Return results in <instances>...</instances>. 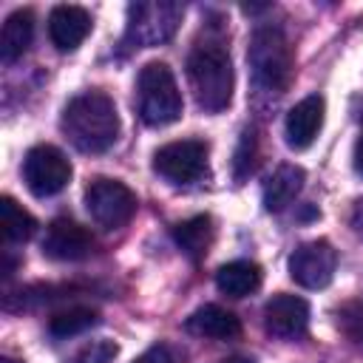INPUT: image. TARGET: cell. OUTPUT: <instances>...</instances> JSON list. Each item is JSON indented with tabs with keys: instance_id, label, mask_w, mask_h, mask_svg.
<instances>
[{
	"instance_id": "cell-24",
	"label": "cell",
	"mask_w": 363,
	"mask_h": 363,
	"mask_svg": "<svg viewBox=\"0 0 363 363\" xmlns=\"http://www.w3.org/2000/svg\"><path fill=\"white\" fill-rule=\"evenodd\" d=\"M133 363H176V357H173V352L164 343H156V346L145 349Z\"/></svg>"
},
{
	"instance_id": "cell-2",
	"label": "cell",
	"mask_w": 363,
	"mask_h": 363,
	"mask_svg": "<svg viewBox=\"0 0 363 363\" xmlns=\"http://www.w3.org/2000/svg\"><path fill=\"white\" fill-rule=\"evenodd\" d=\"M187 79L196 96V105L207 113H218L233 99V62L221 40L196 43L187 57Z\"/></svg>"
},
{
	"instance_id": "cell-26",
	"label": "cell",
	"mask_w": 363,
	"mask_h": 363,
	"mask_svg": "<svg viewBox=\"0 0 363 363\" xmlns=\"http://www.w3.org/2000/svg\"><path fill=\"white\" fill-rule=\"evenodd\" d=\"M352 227L357 235H363V199L354 201V210H352Z\"/></svg>"
},
{
	"instance_id": "cell-14",
	"label": "cell",
	"mask_w": 363,
	"mask_h": 363,
	"mask_svg": "<svg viewBox=\"0 0 363 363\" xmlns=\"http://www.w3.org/2000/svg\"><path fill=\"white\" fill-rule=\"evenodd\" d=\"M184 329L190 335H199V337H213V340H233L241 335V320L218 306V303H204L199 306L187 320H184Z\"/></svg>"
},
{
	"instance_id": "cell-17",
	"label": "cell",
	"mask_w": 363,
	"mask_h": 363,
	"mask_svg": "<svg viewBox=\"0 0 363 363\" xmlns=\"http://www.w3.org/2000/svg\"><path fill=\"white\" fill-rule=\"evenodd\" d=\"M303 179H306L303 167H298V164H281L264 182V207L269 213H281L286 204L295 201V196L303 187Z\"/></svg>"
},
{
	"instance_id": "cell-12",
	"label": "cell",
	"mask_w": 363,
	"mask_h": 363,
	"mask_svg": "<svg viewBox=\"0 0 363 363\" xmlns=\"http://www.w3.org/2000/svg\"><path fill=\"white\" fill-rule=\"evenodd\" d=\"M323 113H326V102H323L320 94L303 96L286 113V125H284L286 145L295 147V150H306L315 142V136L320 133V128H323Z\"/></svg>"
},
{
	"instance_id": "cell-16",
	"label": "cell",
	"mask_w": 363,
	"mask_h": 363,
	"mask_svg": "<svg viewBox=\"0 0 363 363\" xmlns=\"http://www.w3.org/2000/svg\"><path fill=\"white\" fill-rule=\"evenodd\" d=\"M213 238H216V227H213V218L207 213L193 216V218H184V221H179L173 227V241L179 244V250L190 261H201L210 252Z\"/></svg>"
},
{
	"instance_id": "cell-9",
	"label": "cell",
	"mask_w": 363,
	"mask_h": 363,
	"mask_svg": "<svg viewBox=\"0 0 363 363\" xmlns=\"http://www.w3.org/2000/svg\"><path fill=\"white\" fill-rule=\"evenodd\" d=\"M337 267V250L326 241H306L289 255V278L303 289H323L332 284Z\"/></svg>"
},
{
	"instance_id": "cell-6",
	"label": "cell",
	"mask_w": 363,
	"mask_h": 363,
	"mask_svg": "<svg viewBox=\"0 0 363 363\" xmlns=\"http://www.w3.org/2000/svg\"><path fill=\"white\" fill-rule=\"evenodd\" d=\"M182 6L162 0V3H133L128 6V31L125 40L136 48H150L176 34V26L182 20Z\"/></svg>"
},
{
	"instance_id": "cell-13",
	"label": "cell",
	"mask_w": 363,
	"mask_h": 363,
	"mask_svg": "<svg viewBox=\"0 0 363 363\" xmlns=\"http://www.w3.org/2000/svg\"><path fill=\"white\" fill-rule=\"evenodd\" d=\"M91 34V14L82 6H54L48 14V37L57 51H77Z\"/></svg>"
},
{
	"instance_id": "cell-8",
	"label": "cell",
	"mask_w": 363,
	"mask_h": 363,
	"mask_svg": "<svg viewBox=\"0 0 363 363\" xmlns=\"http://www.w3.org/2000/svg\"><path fill=\"white\" fill-rule=\"evenodd\" d=\"M207 167V145L199 139L167 142L153 153V170L170 184H190L204 176Z\"/></svg>"
},
{
	"instance_id": "cell-25",
	"label": "cell",
	"mask_w": 363,
	"mask_h": 363,
	"mask_svg": "<svg viewBox=\"0 0 363 363\" xmlns=\"http://www.w3.org/2000/svg\"><path fill=\"white\" fill-rule=\"evenodd\" d=\"M352 164H354V170H357V176H363V130H360V136H357V142H354V153H352Z\"/></svg>"
},
{
	"instance_id": "cell-7",
	"label": "cell",
	"mask_w": 363,
	"mask_h": 363,
	"mask_svg": "<svg viewBox=\"0 0 363 363\" xmlns=\"http://www.w3.org/2000/svg\"><path fill=\"white\" fill-rule=\"evenodd\" d=\"M23 182L37 199L57 196L71 182V162L54 145H34L23 159Z\"/></svg>"
},
{
	"instance_id": "cell-10",
	"label": "cell",
	"mask_w": 363,
	"mask_h": 363,
	"mask_svg": "<svg viewBox=\"0 0 363 363\" xmlns=\"http://www.w3.org/2000/svg\"><path fill=\"white\" fill-rule=\"evenodd\" d=\"M264 329L275 337L295 340L309 329V303L301 295H272L264 306Z\"/></svg>"
},
{
	"instance_id": "cell-20",
	"label": "cell",
	"mask_w": 363,
	"mask_h": 363,
	"mask_svg": "<svg viewBox=\"0 0 363 363\" xmlns=\"http://www.w3.org/2000/svg\"><path fill=\"white\" fill-rule=\"evenodd\" d=\"M0 230H3L6 244H20V241H28L37 233V221L11 196H3L0 199Z\"/></svg>"
},
{
	"instance_id": "cell-19",
	"label": "cell",
	"mask_w": 363,
	"mask_h": 363,
	"mask_svg": "<svg viewBox=\"0 0 363 363\" xmlns=\"http://www.w3.org/2000/svg\"><path fill=\"white\" fill-rule=\"evenodd\" d=\"M99 320L102 318H99L96 309L77 303V306H65V309L54 312L48 318V332H51V337H60L62 340V337H74V335H82V332L94 329Z\"/></svg>"
},
{
	"instance_id": "cell-21",
	"label": "cell",
	"mask_w": 363,
	"mask_h": 363,
	"mask_svg": "<svg viewBox=\"0 0 363 363\" xmlns=\"http://www.w3.org/2000/svg\"><path fill=\"white\" fill-rule=\"evenodd\" d=\"M258 164V130L250 125L241 130V139H238V147H235V156H233V176L235 182H244Z\"/></svg>"
},
{
	"instance_id": "cell-11",
	"label": "cell",
	"mask_w": 363,
	"mask_h": 363,
	"mask_svg": "<svg viewBox=\"0 0 363 363\" xmlns=\"http://www.w3.org/2000/svg\"><path fill=\"white\" fill-rule=\"evenodd\" d=\"M94 252V235L74 218H54L43 238V255L54 261H82Z\"/></svg>"
},
{
	"instance_id": "cell-3",
	"label": "cell",
	"mask_w": 363,
	"mask_h": 363,
	"mask_svg": "<svg viewBox=\"0 0 363 363\" xmlns=\"http://www.w3.org/2000/svg\"><path fill=\"white\" fill-rule=\"evenodd\" d=\"M247 62L252 71V82L267 94H284L292 82V48L286 34L278 26H258L252 31Z\"/></svg>"
},
{
	"instance_id": "cell-27",
	"label": "cell",
	"mask_w": 363,
	"mask_h": 363,
	"mask_svg": "<svg viewBox=\"0 0 363 363\" xmlns=\"http://www.w3.org/2000/svg\"><path fill=\"white\" fill-rule=\"evenodd\" d=\"M218 363H255V360L252 357H244V354H233V357H224Z\"/></svg>"
},
{
	"instance_id": "cell-18",
	"label": "cell",
	"mask_w": 363,
	"mask_h": 363,
	"mask_svg": "<svg viewBox=\"0 0 363 363\" xmlns=\"http://www.w3.org/2000/svg\"><path fill=\"white\" fill-rule=\"evenodd\" d=\"M261 278H264V272L255 261H230V264L218 267L216 286H218L221 295L244 298V295H252L261 286Z\"/></svg>"
},
{
	"instance_id": "cell-28",
	"label": "cell",
	"mask_w": 363,
	"mask_h": 363,
	"mask_svg": "<svg viewBox=\"0 0 363 363\" xmlns=\"http://www.w3.org/2000/svg\"><path fill=\"white\" fill-rule=\"evenodd\" d=\"M0 363H23V360H17V357H3Z\"/></svg>"
},
{
	"instance_id": "cell-22",
	"label": "cell",
	"mask_w": 363,
	"mask_h": 363,
	"mask_svg": "<svg viewBox=\"0 0 363 363\" xmlns=\"http://www.w3.org/2000/svg\"><path fill=\"white\" fill-rule=\"evenodd\" d=\"M337 326H340V332H343L354 346H363V303H360V301L346 303V306L337 312Z\"/></svg>"
},
{
	"instance_id": "cell-1",
	"label": "cell",
	"mask_w": 363,
	"mask_h": 363,
	"mask_svg": "<svg viewBox=\"0 0 363 363\" xmlns=\"http://www.w3.org/2000/svg\"><path fill=\"white\" fill-rule=\"evenodd\" d=\"M60 128L77 150L105 153L119 139V113L108 94L85 91L62 108Z\"/></svg>"
},
{
	"instance_id": "cell-15",
	"label": "cell",
	"mask_w": 363,
	"mask_h": 363,
	"mask_svg": "<svg viewBox=\"0 0 363 363\" xmlns=\"http://www.w3.org/2000/svg\"><path fill=\"white\" fill-rule=\"evenodd\" d=\"M34 40V11L31 9H17L6 17L3 31H0V60L14 62L20 60Z\"/></svg>"
},
{
	"instance_id": "cell-5",
	"label": "cell",
	"mask_w": 363,
	"mask_h": 363,
	"mask_svg": "<svg viewBox=\"0 0 363 363\" xmlns=\"http://www.w3.org/2000/svg\"><path fill=\"white\" fill-rule=\"evenodd\" d=\"M85 210L96 227L119 230L136 213V193L119 179L99 176L85 187Z\"/></svg>"
},
{
	"instance_id": "cell-23",
	"label": "cell",
	"mask_w": 363,
	"mask_h": 363,
	"mask_svg": "<svg viewBox=\"0 0 363 363\" xmlns=\"http://www.w3.org/2000/svg\"><path fill=\"white\" fill-rule=\"evenodd\" d=\"M116 354H119V346L113 340H94V343H85L68 363H113Z\"/></svg>"
},
{
	"instance_id": "cell-4",
	"label": "cell",
	"mask_w": 363,
	"mask_h": 363,
	"mask_svg": "<svg viewBox=\"0 0 363 363\" xmlns=\"http://www.w3.org/2000/svg\"><path fill=\"white\" fill-rule=\"evenodd\" d=\"M139 116L150 128L170 125L182 116V94L164 62H147L139 71Z\"/></svg>"
}]
</instances>
